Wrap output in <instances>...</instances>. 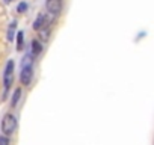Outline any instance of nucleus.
<instances>
[{
    "mask_svg": "<svg viewBox=\"0 0 154 145\" xmlns=\"http://www.w3.org/2000/svg\"><path fill=\"white\" fill-rule=\"evenodd\" d=\"M33 29L35 30H39L41 27H44V26H47V15L45 14H39L38 17H36V20L33 21Z\"/></svg>",
    "mask_w": 154,
    "mask_h": 145,
    "instance_id": "5",
    "label": "nucleus"
},
{
    "mask_svg": "<svg viewBox=\"0 0 154 145\" xmlns=\"http://www.w3.org/2000/svg\"><path fill=\"white\" fill-rule=\"evenodd\" d=\"M20 98H21V88H17L14 91V95H12V100H11V106L12 107L17 106V103L20 101Z\"/></svg>",
    "mask_w": 154,
    "mask_h": 145,
    "instance_id": "7",
    "label": "nucleus"
},
{
    "mask_svg": "<svg viewBox=\"0 0 154 145\" xmlns=\"http://www.w3.org/2000/svg\"><path fill=\"white\" fill-rule=\"evenodd\" d=\"M48 33H50V30L47 29V26L41 27V29H39V41L45 42V41L48 39Z\"/></svg>",
    "mask_w": 154,
    "mask_h": 145,
    "instance_id": "8",
    "label": "nucleus"
},
{
    "mask_svg": "<svg viewBox=\"0 0 154 145\" xmlns=\"http://www.w3.org/2000/svg\"><path fill=\"white\" fill-rule=\"evenodd\" d=\"M12 72H14V60H8L5 72H3V83H5V91L9 89L12 85Z\"/></svg>",
    "mask_w": 154,
    "mask_h": 145,
    "instance_id": "2",
    "label": "nucleus"
},
{
    "mask_svg": "<svg viewBox=\"0 0 154 145\" xmlns=\"http://www.w3.org/2000/svg\"><path fill=\"white\" fill-rule=\"evenodd\" d=\"M23 42H24V33L18 32L17 33V50H23Z\"/></svg>",
    "mask_w": 154,
    "mask_h": 145,
    "instance_id": "9",
    "label": "nucleus"
},
{
    "mask_svg": "<svg viewBox=\"0 0 154 145\" xmlns=\"http://www.w3.org/2000/svg\"><path fill=\"white\" fill-rule=\"evenodd\" d=\"M30 48H32V54H33V56H38V54L42 51V45H41V42H39L38 39H33V41H32Z\"/></svg>",
    "mask_w": 154,
    "mask_h": 145,
    "instance_id": "6",
    "label": "nucleus"
},
{
    "mask_svg": "<svg viewBox=\"0 0 154 145\" xmlns=\"http://www.w3.org/2000/svg\"><path fill=\"white\" fill-rule=\"evenodd\" d=\"M0 145H11L9 137H8L6 134H2V136H0Z\"/></svg>",
    "mask_w": 154,
    "mask_h": 145,
    "instance_id": "13",
    "label": "nucleus"
},
{
    "mask_svg": "<svg viewBox=\"0 0 154 145\" xmlns=\"http://www.w3.org/2000/svg\"><path fill=\"white\" fill-rule=\"evenodd\" d=\"M15 128H17V118L12 113H6L2 119V133L9 136L15 131Z\"/></svg>",
    "mask_w": 154,
    "mask_h": 145,
    "instance_id": "1",
    "label": "nucleus"
},
{
    "mask_svg": "<svg viewBox=\"0 0 154 145\" xmlns=\"http://www.w3.org/2000/svg\"><path fill=\"white\" fill-rule=\"evenodd\" d=\"M12 2V0H5V3H11Z\"/></svg>",
    "mask_w": 154,
    "mask_h": 145,
    "instance_id": "14",
    "label": "nucleus"
},
{
    "mask_svg": "<svg viewBox=\"0 0 154 145\" xmlns=\"http://www.w3.org/2000/svg\"><path fill=\"white\" fill-rule=\"evenodd\" d=\"M15 27H17V23L12 21L11 26H9V29H8V41H12L14 39V30H15Z\"/></svg>",
    "mask_w": 154,
    "mask_h": 145,
    "instance_id": "10",
    "label": "nucleus"
},
{
    "mask_svg": "<svg viewBox=\"0 0 154 145\" xmlns=\"http://www.w3.org/2000/svg\"><path fill=\"white\" fill-rule=\"evenodd\" d=\"M32 79H33V68L32 66H21V74H20L21 85L29 86L32 83Z\"/></svg>",
    "mask_w": 154,
    "mask_h": 145,
    "instance_id": "3",
    "label": "nucleus"
},
{
    "mask_svg": "<svg viewBox=\"0 0 154 145\" xmlns=\"http://www.w3.org/2000/svg\"><path fill=\"white\" fill-rule=\"evenodd\" d=\"M45 6H47V11L51 14V15H57L60 12V0H47L45 2Z\"/></svg>",
    "mask_w": 154,
    "mask_h": 145,
    "instance_id": "4",
    "label": "nucleus"
},
{
    "mask_svg": "<svg viewBox=\"0 0 154 145\" xmlns=\"http://www.w3.org/2000/svg\"><path fill=\"white\" fill-rule=\"evenodd\" d=\"M32 63H33V60H32L30 54H26L23 57V60H21V66H32Z\"/></svg>",
    "mask_w": 154,
    "mask_h": 145,
    "instance_id": "11",
    "label": "nucleus"
},
{
    "mask_svg": "<svg viewBox=\"0 0 154 145\" xmlns=\"http://www.w3.org/2000/svg\"><path fill=\"white\" fill-rule=\"evenodd\" d=\"M26 11H27V3H26V2L18 3V6H17V12H18V14H23V12H26Z\"/></svg>",
    "mask_w": 154,
    "mask_h": 145,
    "instance_id": "12",
    "label": "nucleus"
}]
</instances>
